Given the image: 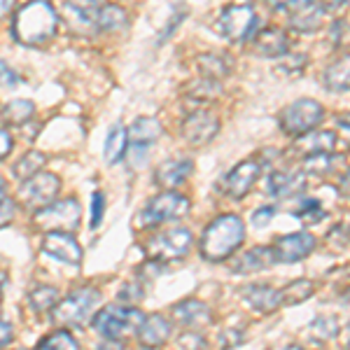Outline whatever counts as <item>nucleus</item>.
Returning a JSON list of instances; mask_svg holds the SVG:
<instances>
[{"label": "nucleus", "instance_id": "obj_1", "mask_svg": "<svg viewBox=\"0 0 350 350\" xmlns=\"http://www.w3.org/2000/svg\"><path fill=\"white\" fill-rule=\"evenodd\" d=\"M245 241V222L239 215H219L203 229L201 257L217 264L234 255Z\"/></svg>", "mask_w": 350, "mask_h": 350}, {"label": "nucleus", "instance_id": "obj_2", "mask_svg": "<svg viewBox=\"0 0 350 350\" xmlns=\"http://www.w3.org/2000/svg\"><path fill=\"white\" fill-rule=\"evenodd\" d=\"M14 38L24 44H44L59 31V14L49 3H28L14 14Z\"/></svg>", "mask_w": 350, "mask_h": 350}, {"label": "nucleus", "instance_id": "obj_3", "mask_svg": "<svg viewBox=\"0 0 350 350\" xmlns=\"http://www.w3.org/2000/svg\"><path fill=\"white\" fill-rule=\"evenodd\" d=\"M145 313L140 308H131L126 304H110L94 315L92 325L108 341H124L126 336L138 334Z\"/></svg>", "mask_w": 350, "mask_h": 350}, {"label": "nucleus", "instance_id": "obj_4", "mask_svg": "<svg viewBox=\"0 0 350 350\" xmlns=\"http://www.w3.org/2000/svg\"><path fill=\"white\" fill-rule=\"evenodd\" d=\"M100 290L92 285H84L72 290L66 299H61L59 306L52 310V318L61 327H82L98 313Z\"/></svg>", "mask_w": 350, "mask_h": 350}, {"label": "nucleus", "instance_id": "obj_5", "mask_svg": "<svg viewBox=\"0 0 350 350\" xmlns=\"http://www.w3.org/2000/svg\"><path fill=\"white\" fill-rule=\"evenodd\" d=\"M191 203L187 196L178 194V191H161V194L152 196V199L145 203L143 211H140L138 224L140 229H152L159 227V224L173 222V219H183L189 213Z\"/></svg>", "mask_w": 350, "mask_h": 350}, {"label": "nucleus", "instance_id": "obj_6", "mask_svg": "<svg viewBox=\"0 0 350 350\" xmlns=\"http://www.w3.org/2000/svg\"><path fill=\"white\" fill-rule=\"evenodd\" d=\"M82 222V208L77 199H61L36 211L33 224L44 234H72Z\"/></svg>", "mask_w": 350, "mask_h": 350}, {"label": "nucleus", "instance_id": "obj_7", "mask_svg": "<svg viewBox=\"0 0 350 350\" xmlns=\"http://www.w3.org/2000/svg\"><path fill=\"white\" fill-rule=\"evenodd\" d=\"M191 243H194V236L187 227H173L150 236L145 243V252L154 264L180 262L189 255Z\"/></svg>", "mask_w": 350, "mask_h": 350}, {"label": "nucleus", "instance_id": "obj_8", "mask_svg": "<svg viewBox=\"0 0 350 350\" xmlns=\"http://www.w3.org/2000/svg\"><path fill=\"white\" fill-rule=\"evenodd\" d=\"M325 120V105L318 103L313 98H299L292 100L290 105H285L280 110L278 124L287 135H304L313 131L320 122Z\"/></svg>", "mask_w": 350, "mask_h": 350}, {"label": "nucleus", "instance_id": "obj_9", "mask_svg": "<svg viewBox=\"0 0 350 350\" xmlns=\"http://www.w3.org/2000/svg\"><path fill=\"white\" fill-rule=\"evenodd\" d=\"M257 28H259L257 10L247 3L229 5L222 12V16H219V31L231 42H247L250 38H255Z\"/></svg>", "mask_w": 350, "mask_h": 350}, {"label": "nucleus", "instance_id": "obj_10", "mask_svg": "<svg viewBox=\"0 0 350 350\" xmlns=\"http://www.w3.org/2000/svg\"><path fill=\"white\" fill-rule=\"evenodd\" d=\"M59 187H61V180L56 178L54 173L42 171V173H38L36 178L21 183V189H19V196H16V199H19V203L24 208L40 211V208L56 201Z\"/></svg>", "mask_w": 350, "mask_h": 350}, {"label": "nucleus", "instance_id": "obj_11", "mask_svg": "<svg viewBox=\"0 0 350 350\" xmlns=\"http://www.w3.org/2000/svg\"><path fill=\"white\" fill-rule=\"evenodd\" d=\"M129 131V159H131L133 166H140L145 159H148V152L152 145L159 140L161 135V122L157 117H138Z\"/></svg>", "mask_w": 350, "mask_h": 350}, {"label": "nucleus", "instance_id": "obj_12", "mask_svg": "<svg viewBox=\"0 0 350 350\" xmlns=\"http://www.w3.org/2000/svg\"><path fill=\"white\" fill-rule=\"evenodd\" d=\"M275 10L287 14L290 26L299 33H313L323 26V19L327 14L323 3H313V0H290V3H275Z\"/></svg>", "mask_w": 350, "mask_h": 350}, {"label": "nucleus", "instance_id": "obj_13", "mask_svg": "<svg viewBox=\"0 0 350 350\" xmlns=\"http://www.w3.org/2000/svg\"><path fill=\"white\" fill-rule=\"evenodd\" d=\"M264 161L262 157L259 159H245L241 163H236L231 171L222 178V194L231 196V199H243L247 191L252 189V185L257 183V178L262 175V168H264Z\"/></svg>", "mask_w": 350, "mask_h": 350}, {"label": "nucleus", "instance_id": "obj_14", "mask_svg": "<svg viewBox=\"0 0 350 350\" xmlns=\"http://www.w3.org/2000/svg\"><path fill=\"white\" fill-rule=\"evenodd\" d=\"M318 245V239L308 231H297V234H287L273 241V255L278 264H297L306 259Z\"/></svg>", "mask_w": 350, "mask_h": 350}, {"label": "nucleus", "instance_id": "obj_15", "mask_svg": "<svg viewBox=\"0 0 350 350\" xmlns=\"http://www.w3.org/2000/svg\"><path fill=\"white\" fill-rule=\"evenodd\" d=\"M219 133V117L208 110H196L185 117L183 122V138L191 148L208 145Z\"/></svg>", "mask_w": 350, "mask_h": 350}, {"label": "nucleus", "instance_id": "obj_16", "mask_svg": "<svg viewBox=\"0 0 350 350\" xmlns=\"http://www.w3.org/2000/svg\"><path fill=\"white\" fill-rule=\"evenodd\" d=\"M338 143L334 131H325V129H313V131L299 135V138L292 143L290 152H295V157H301V159H310V157H323V154H332Z\"/></svg>", "mask_w": 350, "mask_h": 350}, {"label": "nucleus", "instance_id": "obj_17", "mask_svg": "<svg viewBox=\"0 0 350 350\" xmlns=\"http://www.w3.org/2000/svg\"><path fill=\"white\" fill-rule=\"evenodd\" d=\"M171 315L178 325L187 327V332H196L213 323V310L201 299H183L171 308Z\"/></svg>", "mask_w": 350, "mask_h": 350}, {"label": "nucleus", "instance_id": "obj_18", "mask_svg": "<svg viewBox=\"0 0 350 350\" xmlns=\"http://www.w3.org/2000/svg\"><path fill=\"white\" fill-rule=\"evenodd\" d=\"M42 250L68 267H80L82 262V247L72 234H44Z\"/></svg>", "mask_w": 350, "mask_h": 350}, {"label": "nucleus", "instance_id": "obj_19", "mask_svg": "<svg viewBox=\"0 0 350 350\" xmlns=\"http://www.w3.org/2000/svg\"><path fill=\"white\" fill-rule=\"evenodd\" d=\"M306 187V173L301 168H280L269 175L267 191L273 199H290Z\"/></svg>", "mask_w": 350, "mask_h": 350}, {"label": "nucleus", "instance_id": "obj_20", "mask_svg": "<svg viewBox=\"0 0 350 350\" xmlns=\"http://www.w3.org/2000/svg\"><path fill=\"white\" fill-rule=\"evenodd\" d=\"M241 297L255 313H262V315L275 313V310L283 306L280 290L271 285H245L241 290Z\"/></svg>", "mask_w": 350, "mask_h": 350}, {"label": "nucleus", "instance_id": "obj_21", "mask_svg": "<svg viewBox=\"0 0 350 350\" xmlns=\"http://www.w3.org/2000/svg\"><path fill=\"white\" fill-rule=\"evenodd\" d=\"M275 255L271 245H257L252 250H245L241 257L234 259L231 264V271L239 275H250V273H259V271H267L271 267H275Z\"/></svg>", "mask_w": 350, "mask_h": 350}, {"label": "nucleus", "instance_id": "obj_22", "mask_svg": "<svg viewBox=\"0 0 350 350\" xmlns=\"http://www.w3.org/2000/svg\"><path fill=\"white\" fill-rule=\"evenodd\" d=\"M171 332H173V325L166 315L161 313H152V315H145L143 325L138 329V341L143 343L145 348H159L163 343L171 338Z\"/></svg>", "mask_w": 350, "mask_h": 350}, {"label": "nucleus", "instance_id": "obj_23", "mask_svg": "<svg viewBox=\"0 0 350 350\" xmlns=\"http://www.w3.org/2000/svg\"><path fill=\"white\" fill-rule=\"evenodd\" d=\"M255 49L257 54L267 56V59H283L290 52V40L287 33L278 26H269L255 33Z\"/></svg>", "mask_w": 350, "mask_h": 350}, {"label": "nucleus", "instance_id": "obj_24", "mask_svg": "<svg viewBox=\"0 0 350 350\" xmlns=\"http://www.w3.org/2000/svg\"><path fill=\"white\" fill-rule=\"evenodd\" d=\"M191 171H194V161L191 159H171L163 161L159 168L154 171V183L159 185L161 189L173 191L175 187L185 183L189 178Z\"/></svg>", "mask_w": 350, "mask_h": 350}, {"label": "nucleus", "instance_id": "obj_25", "mask_svg": "<svg viewBox=\"0 0 350 350\" xmlns=\"http://www.w3.org/2000/svg\"><path fill=\"white\" fill-rule=\"evenodd\" d=\"M323 84L329 92H348L350 89V54L332 61L323 72Z\"/></svg>", "mask_w": 350, "mask_h": 350}, {"label": "nucleus", "instance_id": "obj_26", "mask_svg": "<svg viewBox=\"0 0 350 350\" xmlns=\"http://www.w3.org/2000/svg\"><path fill=\"white\" fill-rule=\"evenodd\" d=\"M129 24V14L124 12V8L120 5H108L100 3L98 10H96V31H122L124 26Z\"/></svg>", "mask_w": 350, "mask_h": 350}, {"label": "nucleus", "instance_id": "obj_27", "mask_svg": "<svg viewBox=\"0 0 350 350\" xmlns=\"http://www.w3.org/2000/svg\"><path fill=\"white\" fill-rule=\"evenodd\" d=\"M3 122L8 126H24L36 117V103L33 100H26V98H16V100H10L8 105L0 112Z\"/></svg>", "mask_w": 350, "mask_h": 350}, {"label": "nucleus", "instance_id": "obj_28", "mask_svg": "<svg viewBox=\"0 0 350 350\" xmlns=\"http://www.w3.org/2000/svg\"><path fill=\"white\" fill-rule=\"evenodd\" d=\"M105 161L108 163H117L126 157L129 152V131L122 126V124H115V126L108 131V138H105Z\"/></svg>", "mask_w": 350, "mask_h": 350}, {"label": "nucleus", "instance_id": "obj_29", "mask_svg": "<svg viewBox=\"0 0 350 350\" xmlns=\"http://www.w3.org/2000/svg\"><path fill=\"white\" fill-rule=\"evenodd\" d=\"M59 290L52 285H38L31 290L28 295V306L33 308V313L44 315V313H52V310L59 306Z\"/></svg>", "mask_w": 350, "mask_h": 350}, {"label": "nucleus", "instance_id": "obj_30", "mask_svg": "<svg viewBox=\"0 0 350 350\" xmlns=\"http://www.w3.org/2000/svg\"><path fill=\"white\" fill-rule=\"evenodd\" d=\"M44 163H47V157H44V152L31 150V152H26V154L12 166V175H14L16 180H19V183H26V180L36 178L38 173H42Z\"/></svg>", "mask_w": 350, "mask_h": 350}, {"label": "nucleus", "instance_id": "obj_31", "mask_svg": "<svg viewBox=\"0 0 350 350\" xmlns=\"http://www.w3.org/2000/svg\"><path fill=\"white\" fill-rule=\"evenodd\" d=\"M199 68L203 72V80H211V82H219L222 77L229 75L231 70V61L229 56L222 54H203L199 56Z\"/></svg>", "mask_w": 350, "mask_h": 350}, {"label": "nucleus", "instance_id": "obj_32", "mask_svg": "<svg viewBox=\"0 0 350 350\" xmlns=\"http://www.w3.org/2000/svg\"><path fill=\"white\" fill-rule=\"evenodd\" d=\"M315 295V283L308 278H299V280H292L290 285H285L280 290V297H283V304L285 306H295V304H301L306 301Z\"/></svg>", "mask_w": 350, "mask_h": 350}, {"label": "nucleus", "instance_id": "obj_33", "mask_svg": "<svg viewBox=\"0 0 350 350\" xmlns=\"http://www.w3.org/2000/svg\"><path fill=\"white\" fill-rule=\"evenodd\" d=\"M36 350H80V343L68 329H56L54 334L44 336Z\"/></svg>", "mask_w": 350, "mask_h": 350}, {"label": "nucleus", "instance_id": "obj_34", "mask_svg": "<svg viewBox=\"0 0 350 350\" xmlns=\"http://www.w3.org/2000/svg\"><path fill=\"white\" fill-rule=\"evenodd\" d=\"M292 215L299 217V222H304V224H315V222H320V219H325L327 213L318 199H304L299 203L297 211H292Z\"/></svg>", "mask_w": 350, "mask_h": 350}, {"label": "nucleus", "instance_id": "obj_35", "mask_svg": "<svg viewBox=\"0 0 350 350\" xmlns=\"http://www.w3.org/2000/svg\"><path fill=\"white\" fill-rule=\"evenodd\" d=\"M310 332L320 338V341H329V338L338 336V323L336 318H329V315H320L310 323Z\"/></svg>", "mask_w": 350, "mask_h": 350}, {"label": "nucleus", "instance_id": "obj_36", "mask_svg": "<svg viewBox=\"0 0 350 350\" xmlns=\"http://www.w3.org/2000/svg\"><path fill=\"white\" fill-rule=\"evenodd\" d=\"M306 56L304 54H285L283 59H280V70L285 72V75L290 77H297L301 75L304 70H306Z\"/></svg>", "mask_w": 350, "mask_h": 350}, {"label": "nucleus", "instance_id": "obj_37", "mask_svg": "<svg viewBox=\"0 0 350 350\" xmlns=\"http://www.w3.org/2000/svg\"><path fill=\"white\" fill-rule=\"evenodd\" d=\"M332 161H334V157H332V154L310 157V159H304V173L327 175V173L332 171Z\"/></svg>", "mask_w": 350, "mask_h": 350}, {"label": "nucleus", "instance_id": "obj_38", "mask_svg": "<svg viewBox=\"0 0 350 350\" xmlns=\"http://www.w3.org/2000/svg\"><path fill=\"white\" fill-rule=\"evenodd\" d=\"M180 350H208V341L196 332H185L178 341Z\"/></svg>", "mask_w": 350, "mask_h": 350}, {"label": "nucleus", "instance_id": "obj_39", "mask_svg": "<svg viewBox=\"0 0 350 350\" xmlns=\"http://www.w3.org/2000/svg\"><path fill=\"white\" fill-rule=\"evenodd\" d=\"M105 215V194L103 191H94L92 194V229L100 227Z\"/></svg>", "mask_w": 350, "mask_h": 350}, {"label": "nucleus", "instance_id": "obj_40", "mask_svg": "<svg viewBox=\"0 0 350 350\" xmlns=\"http://www.w3.org/2000/svg\"><path fill=\"white\" fill-rule=\"evenodd\" d=\"M350 241V227L348 224H338V227H334L327 234V243H332L334 247H338V250H343V247L348 245Z\"/></svg>", "mask_w": 350, "mask_h": 350}, {"label": "nucleus", "instance_id": "obj_41", "mask_svg": "<svg viewBox=\"0 0 350 350\" xmlns=\"http://www.w3.org/2000/svg\"><path fill=\"white\" fill-rule=\"evenodd\" d=\"M16 217V201L14 199H0V229L8 227L10 222Z\"/></svg>", "mask_w": 350, "mask_h": 350}, {"label": "nucleus", "instance_id": "obj_42", "mask_svg": "<svg viewBox=\"0 0 350 350\" xmlns=\"http://www.w3.org/2000/svg\"><path fill=\"white\" fill-rule=\"evenodd\" d=\"M275 217V208L273 206H262L252 213V227H269V222Z\"/></svg>", "mask_w": 350, "mask_h": 350}, {"label": "nucleus", "instance_id": "obj_43", "mask_svg": "<svg viewBox=\"0 0 350 350\" xmlns=\"http://www.w3.org/2000/svg\"><path fill=\"white\" fill-rule=\"evenodd\" d=\"M0 84L3 87H14V84H19V75L10 68V64H5V61H0Z\"/></svg>", "mask_w": 350, "mask_h": 350}, {"label": "nucleus", "instance_id": "obj_44", "mask_svg": "<svg viewBox=\"0 0 350 350\" xmlns=\"http://www.w3.org/2000/svg\"><path fill=\"white\" fill-rule=\"evenodd\" d=\"M12 341H14V329H12V325H10L8 320L0 318V350L8 348Z\"/></svg>", "mask_w": 350, "mask_h": 350}, {"label": "nucleus", "instance_id": "obj_45", "mask_svg": "<svg viewBox=\"0 0 350 350\" xmlns=\"http://www.w3.org/2000/svg\"><path fill=\"white\" fill-rule=\"evenodd\" d=\"M140 283H126L122 290V299L124 301H138L140 297H143V290L138 287Z\"/></svg>", "mask_w": 350, "mask_h": 350}, {"label": "nucleus", "instance_id": "obj_46", "mask_svg": "<svg viewBox=\"0 0 350 350\" xmlns=\"http://www.w3.org/2000/svg\"><path fill=\"white\" fill-rule=\"evenodd\" d=\"M12 152V135L8 133V129H0V159Z\"/></svg>", "mask_w": 350, "mask_h": 350}, {"label": "nucleus", "instance_id": "obj_47", "mask_svg": "<svg viewBox=\"0 0 350 350\" xmlns=\"http://www.w3.org/2000/svg\"><path fill=\"white\" fill-rule=\"evenodd\" d=\"M94 350H124V343L122 341H108V338H105V341L98 343Z\"/></svg>", "mask_w": 350, "mask_h": 350}, {"label": "nucleus", "instance_id": "obj_48", "mask_svg": "<svg viewBox=\"0 0 350 350\" xmlns=\"http://www.w3.org/2000/svg\"><path fill=\"white\" fill-rule=\"evenodd\" d=\"M338 189H341L343 196H348V199H350V168H348L346 173H343L341 183H338Z\"/></svg>", "mask_w": 350, "mask_h": 350}, {"label": "nucleus", "instance_id": "obj_49", "mask_svg": "<svg viewBox=\"0 0 350 350\" xmlns=\"http://www.w3.org/2000/svg\"><path fill=\"white\" fill-rule=\"evenodd\" d=\"M338 338H341L343 350H350V323L343 327V329H338Z\"/></svg>", "mask_w": 350, "mask_h": 350}, {"label": "nucleus", "instance_id": "obj_50", "mask_svg": "<svg viewBox=\"0 0 350 350\" xmlns=\"http://www.w3.org/2000/svg\"><path fill=\"white\" fill-rule=\"evenodd\" d=\"M336 124L341 129H348V131H350V112H343V115H338L336 117Z\"/></svg>", "mask_w": 350, "mask_h": 350}, {"label": "nucleus", "instance_id": "obj_51", "mask_svg": "<svg viewBox=\"0 0 350 350\" xmlns=\"http://www.w3.org/2000/svg\"><path fill=\"white\" fill-rule=\"evenodd\" d=\"M5 287H8V271H0V299L5 295Z\"/></svg>", "mask_w": 350, "mask_h": 350}, {"label": "nucleus", "instance_id": "obj_52", "mask_svg": "<svg viewBox=\"0 0 350 350\" xmlns=\"http://www.w3.org/2000/svg\"><path fill=\"white\" fill-rule=\"evenodd\" d=\"M273 350H306V348H301L299 343H287V346H283V348H273Z\"/></svg>", "mask_w": 350, "mask_h": 350}, {"label": "nucleus", "instance_id": "obj_53", "mask_svg": "<svg viewBox=\"0 0 350 350\" xmlns=\"http://www.w3.org/2000/svg\"><path fill=\"white\" fill-rule=\"evenodd\" d=\"M10 10H12V3H0V16L8 14Z\"/></svg>", "mask_w": 350, "mask_h": 350}, {"label": "nucleus", "instance_id": "obj_54", "mask_svg": "<svg viewBox=\"0 0 350 350\" xmlns=\"http://www.w3.org/2000/svg\"><path fill=\"white\" fill-rule=\"evenodd\" d=\"M341 297H343V301H348V304H350V287H348V290H346V292H343V295H341Z\"/></svg>", "mask_w": 350, "mask_h": 350}, {"label": "nucleus", "instance_id": "obj_55", "mask_svg": "<svg viewBox=\"0 0 350 350\" xmlns=\"http://www.w3.org/2000/svg\"><path fill=\"white\" fill-rule=\"evenodd\" d=\"M348 280H350V264H348Z\"/></svg>", "mask_w": 350, "mask_h": 350}, {"label": "nucleus", "instance_id": "obj_56", "mask_svg": "<svg viewBox=\"0 0 350 350\" xmlns=\"http://www.w3.org/2000/svg\"><path fill=\"white\" fill-rule=\"evenodd\" d=\"M145 350H154V348H145Z\"/></svg>", "mask_w": 350, "mask_h": 350}]
</instances>
